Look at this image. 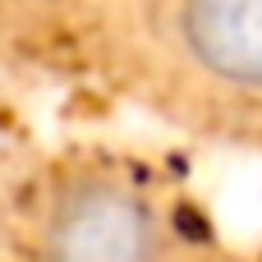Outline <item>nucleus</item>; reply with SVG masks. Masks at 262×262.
Returning <instances> with one entry per match:
<instances>
[{"label": "nucleus", "instance_id": "f257e3e1", "mask_svg": "<svg viewBox=\"0 0 262 262\" xmlns=\"http://www.w3.org/2000/svg\"><path fill=\"white\" fill-rule=\"evenodd\" d=\"M32 239L37 262H157L161 216L129 180L78 170L41 198Z\"/></svg>", "mask_w": 262, "mask_h": 262}, {"label": "nucleus", "instance_id": "f03ea898", "mask_svg": "<svg viewBox=\"0 0 262 262\" xmlns=\"http://www.w3.org/2000/svg\"><path fill=\"white\" fill-rule=\"evenodd\" d=\"M184 64L239 97H262V0H170Z\"/></svg>", "mask_w": 262, "mask_h": 262}]
</instances>
